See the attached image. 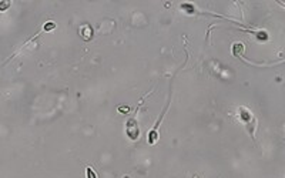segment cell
Returning a JSON list of instances; mask_svg holds the SVG:
<instances>
[{
  "instance_id": "cell-1",
  "label": "cell",
  "mask_w": 285,
  "mask_h": 178,
  "mask_svg": "<svg viewBox=\"0 0 285 178\" xmlns=\"http://www.w3.org/2000/svg\"><path fill=\"white\" fill-rule=\"evenodd\" d=\"M238 115H240V120H241L244 124L247 125L248 131L251 133V135L254 137V133H255V127H257V120L252 115V113L245 107H241L238 110Z\"/></svg>"
},
{
  "instance_id": "cell-2",
  "label": "cell",
  "mask_w": 285,
  "mask_h": 178,
  "mask_svg": "<svg viewBox=\"0 0 285 178\" xmlns=\"http://www.w3.org/2000/svg\"><path fill=\"white\" fill-rule=\"evenodd\" d=\"M127 135L131 140H137L138 138V127H137V121L135 118H130L127 123Z\"/></svg>"
},
{
  "instance_id": "cell-3",
  "label": "cell",
  "mask_w": 285,
  "mask_h": 178,
  "mask_svg": "<svg viewBox=\"0 0 285 178\" xmlns=\"http://www.w3.org/2000/svg\"><path fill=\"white\" fill-rule=\"evenodd\" d=\"M54 27H56V24H54L53 22H48L47 24H44V27H43V30L44 32H48V30H53Z\"/></svg>"
},
{
  "instance_id": "cell-4",
  "label": "cell",
  "mask_w": 285,
  "mask_h": 178,
  "mask_svg": "<svg viewBox=\"0 0 285 178\" xmlns=\"http://www.w3.org/2000/svg\"><path fill=\"white\" fill-rule=\"evenodd\" d=\"M119 110L121 111V113H129V110H130V108H129V107H120Z\"/></svg>"
}]
</instances>
